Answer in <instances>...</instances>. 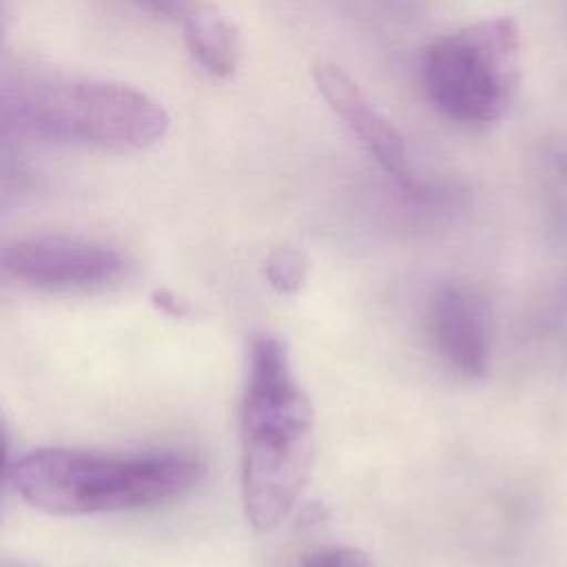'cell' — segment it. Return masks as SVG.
Masks as SVG:
<instances>
[{
    "mask_svg": "<svg viewBox=\"0 0 567 567\" xmlns=\"http://www.w3.org/2000/svg\"><path fill=\"white\" fill-rule=\"evenodd\" d=\"M315 419L290 368L286 346L261 334L250 346L241 401V503L259 532L295 507L312 467Z\"/></svg>",
    "mask_w": 567,
    "mask_h": 567,
    "instance_id": "1",
    "label": "cell"
},
{
    "mask_svg": "<svg viewBox=\"0 0 567 567\" xmlns=\"http://www.w3.org/2000/svg\"><path fill=\"white\" fill-rule=\"evenodd\" d=\"M16 494L53 516H86L153 507L182 498L204 478V465L186 454L100 456L40 447L7 470Z\"/></svg>",
    "mask_w": 567,
    "mask_h": 567,
    "instance_id": "2",
    "label": "cell"
},
{
    "mask_svg": "<svg viewBox=\"0 0 567 567\" xmlns=\"http://www.w3.org/2000/svg\"><path fill=\"white\" fill-rule=\"evenodd\" d=\"M7 122L24 135L140 151L157 144L171 124L166 109L146 93L97 80L42 82L4 97Z\"/></svg>",
    "mask_w": 567,
    "mask_h": 567,
    "instance_id": "3",
    "label": "cell"
},
{
    "mask_svg": "<svg viewBox=\"0 0 567 567\" xmlns=\"http://www.w3.org/2000/svg\"><path fill=\"white\" fill-rule=\"evenodd\" d=\"M518 51L512 18H485L434 40L421 60L427 100L458 124L501 120L516 91Z\"/></svg>",
    "mask_w": 567,
    "mask_h": 567,
    "instance_id": "4",
    "label": "cell"
},
{
    "mask_svg": "<svg viewBox=\"0 0 567 567\" xmlns=\"http://www.w3.org/2000/svg\"><path fill=\"white\" fill-rule=\"evenodd\" d=\"M2 268L29 288L91 292L113 286L124 275L126 261L122 252L104 244L69 237H31L4 246Z\"/></svg>",
    "mask_w": 567,
    "mask_h": 567,
    "instance_id": "5",
    "label": "cell"
},
{
    "mask_svg": "<svg viewBox=\"0 0 567 567\" xmlns=\"http://www.w3.org/2000/svg\"><path fill=\"white\" fill-rule=\"evenodd\" d=\"M312 82L330 109L368 146L377 162L399 179H410L405 142L396 126L370 102L363 89L334 62L312 64Z\"/></svg>",
    "mask_w": 567,
    "mask_h": 567,
    "instance_id": "6",
    "label": "cell"
},
{
    "mask_svg": "<svg viewBox=\"0 0 567 567\" xmlns=\"http://www.w3.org/2000/svg\"><path fill=\"white\" fill-rule=\"evenodd\" d=\"M430 326L441 357L461 374L483 379L489 368V337L481 303L463 288H441L430 308Z\"/></svg>",
    "mask_w": 567,
    "mask_h": 567,
    "instance_id": "7",
    "label": "cell"
},
{
    "mask_svg": "<svg viewBox=\"0 0 567 567\" xmlns=\"http://www.w3.org/2000/svg\"><path fill=\"white\" fill-rule=\"evenodd\" d=\"M190 55L213 75L228 78L241 60L239 27L213 2H197L182 20Z\"/></svg>",
    "mask_w": 567,
    "mask_h": 567,
    "instance_id": "8",
    "label": "cell"
},
{
    "mask_svg": "<svg viewBox=\"0 0 567 567\" xmlns=\"http://www.w3.org/2000/svg\"><path fill=\"white\" fill-rule=\"evenodd\" d=\"M306 272L308 259L297 246H279L266 259V277L277 292H299L306 281Z\"/></svg>",
    "mask_w": 567,
    "mask_h": 567,
    "instance_id": "9",
    "label": "cell"
},
{
    "mask_svg": "<svg viewBox=\"0 0 567 567\" xmlns=\"http://www.w3.org/2000/svg\"><path fill=\"white\" fill-rule=\"evenodd\" d=\"M303 567H374L372 560L354 547H332L312 554Z\"/></svg>",
    "mask_w": 567,
    "mask_h": 567,
    "instance_id": "10",
    "label": "cell"
},
{
    "mask_svg": "<svg viewBox=\"0 0 567 567\" xmlns=\"http://www.w3.org/2000/svg\"><path fill=\"white\" fill-rule=\"evenodd\" d=\"M137 2L157 16L184 20L199 0H137Z\"/></svg>",
    "mask_w": 567,
    "mask_h": 567,
    "instance_id": "11",
    "label": "cell"
},
{
    "mask_svg": "<svg viewBox=\"0 0 567 567\" xmlns=\"http://www.w3.org/2000/svg\"><path fill=\"white\" fill-rule=\"evenodd\" d=\"M153 303H155V308H159L162 312H168L173 317H186L190 310L184 299H179L175 292H168V290H155Z\"/></svg>",
    "mask_w": 567,
    "mask_h": 567,
    "instance_id": "12",
    "label": "cell"
}]
</instances>
